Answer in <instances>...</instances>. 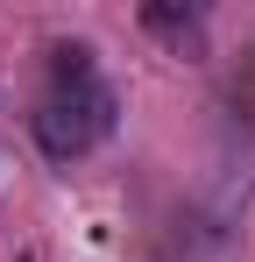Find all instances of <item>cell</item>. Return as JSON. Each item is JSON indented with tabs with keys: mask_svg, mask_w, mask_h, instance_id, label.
I'll return each instance as SVG.
<instances>
[{
	"mask_svg": "<svg viewBox=\"0 0 255 262\" xmlns=\"http://www.w3.org/2000/svg\"><path fill=\"white\" fill-rule=\"evenodd\" d=\"M114 121H121V99L99 78L92 50L85 43H50V92H42L36 114H29L36 149L50 163H78V156H92L114 135Z\"/></svg>",
	"mask_w": 255,
	"mask_h": 262,
	"instance_id": "6da1fadb",
	"label": "cell"
},
{
	"mask_svg": "<svg viewBox=\"0 0 255 262\" xmlns=\"http://www.w3.org/2000/svg\"><path fill=\"white\" fill-rule=\"evenodd\" d=\"M227 99H234V121H255V50L241 57V71H234V92H227Z\"/></svg>",
	"mask_w": 255,
	"mask_h": 262,
	"instance_id": "3957f363",
	"label": "cell"
},
{
	"mask_svg": "<svg viewBox=\"0 0 255 262\" xmlns=\"http://www.w3.org/2000/svg\"><path fill=\"white\" fill-rule=\"evenodd\" d=\"M142 29H149V36H170L177 50L206 43V14H199V7H142Z\"/></svg>",
	"mask_w": 255,
	"mask_h": 262,
	"instance_id": "7a4b0ae2",
	"label": "cell"
}]
</instances>
